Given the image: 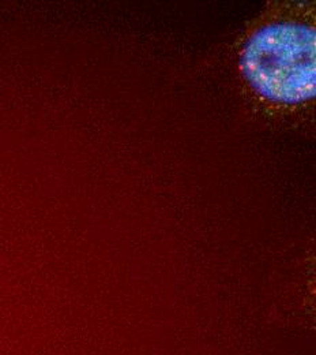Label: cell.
Returning a JSON list of instances; mask_svg holds the SVG:
<instances>
[{
	"label": "cell",
	"mask_w": 316,
	"mask_h": 355,
	"mask_svg": "<svg viewBox=\"0 0 316 355\" xmlns=\"http://www.w3.org/2000/svg\"><path fill=\"white\" fill-rule=\"evenodd\" d=\"M241 69L255 90L271 101L310 100L316 90L314 28L288 22L262 28L244 46Z\"/></svg>",
	"instance_id": "cell-1"
}]
</instances>
